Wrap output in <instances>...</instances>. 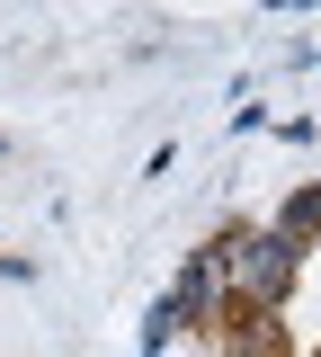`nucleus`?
Here are the masks:
<instances>
[{"label": "nucleus", "instance_id": "obj_1", "mask_svg": "<svg viewBox=\"0 0 321 357\" xmlns=\"http://www.w3.org/2000/svg\"><path fill=\"white\" fill-rule=\"evenodd\" d=\"M224 286H232V312H276L304 277V250L276 232V223H232L224 241Z\"/></svg>", "mask_w": 321, "mask_h": 357}, {"label": "nucleus", "instance_id": "obj_2", "mask_svg": "<svg viewBox=\"0 0 321 357\" xmlns=\"http://www.w3.org/2000/svg\"><path fill=\"white\" fill-rule=\"evenodd\" d=\"M170 312H179L187 331H224V312H232V286H224V250H214V241L179 259V277H170Z\"/></svg>", "mask_w": 321, "mask_h": 357}, {"label": "nucleus", "instance_id": "obj_3", "mask_svg": "<svg viewBox=\"0 0 321 357\" xmlns=\"http://www.w3.org/2000/svg\"><path fill=\"white\" fill-rule=\"evenodd\" d=\"M276 232H285L295 250H313V241H321V188H295V197L276 206Z\"/></svg>", "mask_w": 321, "mask_h": 357}, {"label": "nucleus", "instance_id": "obj_4", "mask_svg": "<svg viewBox=\"0 0 321 357\" xmlns=\"http://www.w3.org/2000/svg\"><path fill=\"white\" fill-rule=\"evenodd\" d=\"M179 340H187V321H179V312H170V295H161V304L143 312V349H152V357H170V349H179Z\"/></svg>", "mask_w": 321, "mask_h": 357}, {"label": "nucleus", "instance_id": "obj_5", "mask_svg": "<svg viewBox=\"0 0 321 357\" xmlns=\"http://www.w3.org/2000/svg\"><path fill=\"white\" fill-rule=\"evenodd\" d=\"M0 152H9V143H0Z\"/></svg>", "mask_w": 321, "mask_h": 357}]
</instances>
